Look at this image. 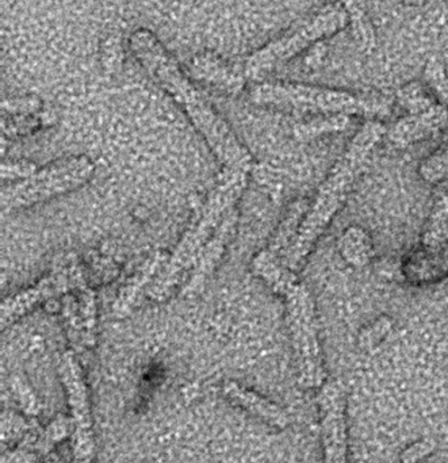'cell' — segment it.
I'll return each instance as SVG.
<instances>
[{"label": "cell", "instance_id": "6da1fadb", "mask_svg": "<svg viewBox=\"0 0 448 463\" xmlns=\"http://www.w3.org/2000/svg\"><path fill=\"white\" fill-rule=\"evenodd\" d=\"M129 46L146 72L181 106L222 167L251 173L254 168L251 154L211 108L205 95L184 75L156 35L145 29L135 30L130 35Z\"/></svg>", "mask_w": 448, "mask_h": 463}, {"label": "cell", "instance_id": "7a4b0ae2", "mask_svg": "<svg viewBox=\"0 0 448 463\" xmlns=\"http://www.w3.org/2000/svg\"><path fill=\"white\" fill-rule=\"evenodd\" d=\"M387 135L378 119H369L350 141L344 154L320 184L294 241L281 259L282 264L297 274L313 250L320 237L349 200L355 184L365 171L374 149Z\"/></svg>", "mask_w": 448, "mask_h": 463}, {"label": "cell", "instance_id": "3957f363", "mask_svg": "<svg viewBox=\"0 0 448 463\" xmlns=\"http://www.w3.org/2000/svg\"><path fill=\"white\" fill-rule=\"evenodd\" d=\"M249 173L246 171L225 170L219 179V184L209 195L208 201L190 222L186 233L173 250L162 274L149 288V297L154 301H164L171 291L181 282L186 272L197 261L203 248L210 241L222 220L236 208L238 198L248 184Z\"/></svg>", "mask_w": 448, "mask_h": 463}, {"label": "cell", "instance_id": "277c9868", "mask_svg": "<svg viewBox=\"0 0 448 463\" xmlns=\"http://www.w3.org/2000/svg\"><path fill=\"white\" fill-rule=\"evenodd\" d=\"M249 99L260 106L320 114V116H365L370 119L389 116L385 98L365 97L343 90L301 83H257L249 90Z\"/></svg>", "mask_w": 448, "mask_h": 463}, {"label": "cell", "instance_id": "5b68a950", "mask_svg": "<svg viewBox=\"0 0 448 463\" xmlns=\"http://www.w3.org/2000/svg\"><path fill=\"white\" fill-rule=\"evenodd\" d=\"M350 24L346 10L339 3L324 5L294 29L255 52L244 62V72L249 80H259L282 62L294 59L320 41L332 37Z\"/></svg>", "mask_w": 448, "mask_h": 463}, {"label": "cell", "instance_id": "8992f818", "mask_svg": "<svg viewBox=\"0 0 448 463\" xmlns=\"http://www.w3.org/2000/svg\"><path fill=\"white\" fill-rule=\"evenodd\" d=\"M281 297L286 304L287 326L292 337L298 383L303 389L322 388L327 381V372L320 345L313 296L297 279Z\"/></svg>", "mask_w": 448, "mask_h": 463}, {"label": "cell", "instance_id": "52a82bcc", "mask_svg": "<svg viewBox=\"0 0 448 463\" xmlns=\"http://www.w3.org/2000/svg\"><path fill=\"white\" fill-rule=\"evenodd\" d=\"M94 171V163L86 156L56 163L37 170L30 178L3 187L0 205L3 211L13 212L67 194L87 184Z\"/></svg>", "mask_w": 448, "mask_h": 463}, {"label": "cell", "instance_id": "ba28073f", "mask_svg": "<svg viewBox=\"0 0 448 463\" xmlns=\"http://www.w3.org/2000/svg\"><path fill=\"white\" fill-rule=\"evenodd\" d=\"M57 373L67 397L68 410L73 421L72 453L76 462L92 461L95 454L91 404L83 370L75 354L67 351L57 359Z\"/></svg>", "mask_w": 448, "mask_h": 463}, {"label": "cell", "instance_id": "9c48e42d", "mask_svg": "<svg viewBox=\"0 0 448 463\" xmlns=\"http://www.w3.org/2000/svg\"><path fill=\"white\" fill-rule=\"evenodd\" d=\"M86 288V282H84L79 267H68V269L49 274L32 288H24V290L3 299L2 307H0L2 328L15 323L19 317L26 315L41 302L61 296L73 288Z\"/></svg>", "mask_w": 448, "mask_h": 463}, {"label": "cell", "instance_id": "30bf717a", "mask_svg": "<svg viewBox=\"0 0 448 463\" xmlns=\"http://www.w3.org/2000/svg\"><path fill=\"white\" fill-rule=\"evenodd\" d=\"M324 463H347L346 397L339 383H325L319 394Z\"/></svg>", "mask_w": 448, "mask_h": 463}, {"label": "cell", "instance_id": "8fae6325", "mask_svg": "<svg viewBox=\"0 0 448 463\" xmlns=\"http://www.w3.org/2000/svg\"><path fill=\"white\" fill-rule=\"evenodd\" d=\"M187 70L195 80L229 95L240 94L248 80L244 67L229 64L211 52H201L192 56L187 62Z\"/></svg>", "mask_w": 448, "mask_h": 463}, {"label": "cell", "instance_id": "7c38bea8", "mask_svg": "<svg viewBox=\"0 0 448 463\" xmlns=\"http://www.w3.org/2000/svg\"><path fill=\"white\" fill-rule=\"evenodd\" d=\"M238 209L233 208L229 213L222 220L221 225L217 230L210 241L203 248L201 255L195 261L194 269L190 275L189 282L183 288V296L194 297L203 290L206 280L211 277L214 269L219 266L222 255H224L227 245L232 239L233 232H235L236 222H238Z\"/></svg>", "mask_w": 448, "mask_h": 463}, {"label": "cell", "instance_id": "4fadbf2b", "mask_svg": "<svg viewBox=\"0 0 448 463\" xmlns=\"http://www.w3.org/2000/svg\"><path fill=\"white\" fill-rule=\"evenodd\" d=\"M447 125V109L436 103L425 113L408 114L396 122L395 127L387 132V137L393 146L404 148L430 137L434 133L444 129Z\"/></svg>", "mask_w": 448, "mask_h": 463}, {"label": "cell", "instance_id": "5bb4252c", "mask_svg": "<svg viewBox=\"0 0 448 463\" xmlns=\"http://www.w3.org/2000/svg\"><path fill=\"white\" fill-rule=\"evenodd\" d=\"M222 393L233 404L238 405L241 410L247 411V412L251 413L252 416L260 419L274 429L284 430L289 424V418L282 408H279L278 405L274 404L266 397L260 396L257 392L244 388L243 385L235 383V381H225L224 385H222Z\"/></svg>", "mask_w": 448, "mask_h": 463}, {"label": "cell", "instance_id": "9a60e30c", "mask_svg": "<svg viewBox=\"0 0 448 463\" xmlns=\"http://www.w3.org/2000/svg\"><path fill=\"white\" fill-rule=\"evenodd\" d=\"M168 259L162 253H154V258L145 261L143 269L135 275L129 285L119 293L116 304L113 307L114 317L119 318L126 316L135 307L140 296H143L144 290L151 285L152 280L157 279L163 271V264H167Z\"/></svg>", "mask_w": 448, "mask_h": 463}, {"label": "cell", "instance_id": "2e32d148", "mask_svg": "<svg viewBox=\"0 0 448 463\" xmlns=\"http://www.w3.org/2000/svg\"><path fill=\"white\" fill-rule=\"evenodd\" d=\"M311 203L306 200H298L290 206L289 212L285 216L284 222L276 228L275 233L271 237L270 244L267 250H270L276 258H284L286 250H289L290 245L294 241L298 231H300L301 224L308 213Z\"/></svg>", "mask_w": 448, "mask_h": 463}, {"label": "cell", "instance_id": "e0dca14e", "mask_svg": "<svg viewBox=\"0 0 448 463\" xmlns=\"http://www.w3.org/2000/svg\"><path fill=\"white\" fill-rule=\"evenodd\" d=\"M341 258L354 267H365L376 255L373 239L363 228L350 227L339 239Z\"/></svg>", "mask_w": 448, "mask_h": 463}, {"label": "cell", "instance_id": "ac0fdd59", "mask_svg": "<svg viewBox=\"0 0 448 463\" xmlns=\"http://www.w3.org/2000/svg\"><path fill=\"white\" fill-rule=\"evenodd\" d=\"M351 122V117L346 114L320 116L311 121L295 125L294 137L300 141H312L331 133L344 132Z\"/></svg>", "mask_w": 448, "mask_h": 463}, {"label": "cell", "instance_id": "d6986e66", "mask_svg": "<svg viewBox=\"0 0 448 463\" xmlns=\"http://www.w3.org/2000/svg\"><path fill=\"white\" fill-rule=\"evenodd\" d=\"M339 5L346 10L350 18V26L352 29L355 41L362 48L370 49L376 45V30L363 8L360 0H339Z\"/></svg>", "mask_w": 448, "mask_h": 463}, {"label": "cell", "instance_id": "ffe728a7", "mask_svg": "<svg viewBox=\"0 0 448 463\" xmlns=\"http://www.w3.org/2000/svg\"><path fill=\"white\" fill-rule=\"evenodd\" d=\"M398 105L408 114H420L436 105L435 99L428 94L425 87L419 81H412L398 90L396 94Z\"/></svg>", "mask_w": 448, "mask_h": 463}, {"label": "cell", "instance_id": "44dd1931", "mask_svg": "<svg viewBox=\"0 0 448 463\" xmlns=\"http://www.w3.org/2000/svg\"><path fill=\"white\" fill-rule=\"evenodd\" d=\"M10 385L22 413L30 419L38 418L42 405H41L40 399H38L35 392L33 391L32 385L21 375H14L11 378Z\"/></svg>", "mask_w": 448, "mask_h": 463}, {"label": "cell", "instance_id": "7402d4cb", "mask_svg": "<svg viewBox=\"0 0 448 463\" xmlns=\"http://www.w3.org/2000/svg\"><path fill=\"white\" fill-rule=\"evenodd\" d=\"M37 426L35 419L21 416L15 412H7L5 411L2 415V442L7 445L8 442L14 443L16 440H23V438L29 434L33 427Z\"/></svg>", "mask_w": 448, "mask_h": 463}, {"label": "cell", "instance_id": "603a6c76", "mask_svg": "<svg viewBox=\"0 0 448 463\" xmlns=\"http://www.w3.org/2000/svg\"><path fill=\"white\" fill-rule=\"evenodd\" d=\"M425 81L430 84L439 99L448 111V76L443 61L439 57L433 56L428 59L425 70Z\"/></svg>", "mask_w": 448, "mask_h": 463}, {"label": "cell", "instance_id": "cb8c5ba5", "mask_svg": "<svg viewBox=\"0 0 448 463\" xmlns=\"http://www.w3.org/2000/svg\"><path fill=\"white\" fill-rule=\"evenodd\" d=\"M124 46L121 35L111 34L106 38L100 46V62L107 73H117L124 64Z\"/></svg>", "mask_w": 448, "mask_h": 463}, {"label": "cell", "instance_id": "d4e9b609", "mask_svg": "<svg viewBox=\"0 0 448 463\" xmlns=\"http://www.w3.org/2000/svg\"><path fill=\"white\" fill-rule=\"evenodd\" d=\"M423 178L430 184H439L444 181L448 176V144L441 151L425 160L423 163L422 170Z\"/></svg>", "mask_w": 448, "mask_h": 463}, {"label": "cell", "instance_id": "484cf974", "mask_svg": "<svg viewBox=\"0 0 448 463\" xmlns=\"http://www.w3.org/2000/svg\"><path fill=\"white\" fill-rule=\"evenodd\" d=\"M392 329V321L389 317H379L376 323H371L370 326H365L359 334V347L362 350H371V348L378 345L379 343L387 337Z\"/></svg>", "mask_w": 448, "mask_h": 463}, {"label": "cell", "instance_id": "4316f807", "mask_svg": "<svg viewBox=\"0 0 448 463\" xmlns=\"http://www.w3.org/2000/svg\"><path fill=\"white\" fill-rule=\"evenodd\" d=\"M38 168L35 165L29 162H3L2 165V181L16 184L30 178L33 174L37 173Z\"/></svg>", "mask_w": 448, "mask_h": 463}, {"label": "cell", "instance_id": "83f0119b", "mask_svg": "<svg viewBox=\"0 0 448 463\" xmlns=\"http://www.w3.org/2000/svg\"><path fill=\"white\" fill-rule=\"evenodd\" d=\"M436 445L438 443L433 438H425L419 442H415L414 445L409 446L401 453L400 463L420 462L435 451Z\"/></svg>", "mask_w": 448, "mask_h": 463}, {"label": "cell", "instance_id": "f1b7e54d", "mask_svg": "<svg viewBox=\"0 0 448 463\" xmlns=\"http://www.w3.org/2000/svg\"><path fill=\"white\" fill-rule=\"evenodd\" d=\"M42 458L34 449L26 445H19L2 454L0 463H37Z\"/></svg>", "mask_w": 448, "mask_h": 463}, {"label": "cell", "instance_id": "f546056e", "mask_svg": "<svg viewBox=\"0 0 448 463\" xmlns=\"http://www.w3.org/2000/svg\"><path fill=\"white\" fill-rule=\"evenodd\" d=\"M41 100L34 97L15 98V99L5 100L3 102V113L10 114H30L40 110Z\"/></svg>", "mask_w": 448, "mask_h": 463}, {"label": "cell", "instance_id": "4dcf8cb0", "mask_svg": "<svg viewBox=\"0 0 448 463\" xmlns=\"http://www.w3.org/2000/svg\"><path fill=\"white\" fill-rule=\"evenodd\" d=\"M324 41H320L316 45L309 49L308 56H306V65L311 68H317L322 65L325 54H327V46L324 45Z\"/></svg>", "mask_w": 448, "mask_h": 463}, {"label": "cell", "instance_id": "1f68e13d", "mask_svg": "<svg viewBox=\"0 0 448 463\" xmlns=\"http://www.w3.org/2000/svg\"><path fill=\"white\" fill-rule=\"evenodd\" d=\"M45 463H62V461L56 454L51 453L45 457Z\"/></svg>", "mask_w": 448, "mask_h": 463}, {"label": "cell", "instance_id": "d6a6232c", "mask_svg": "<svg viewBox=\"0 0 448 463\" xmlns=\"http://www.w3.org/2000/svg\"><path fill=\"white\" fill-rule=\"evenodd\" d=\"M400 2L406 3V5H422L425 0H400Z\"/></svg>", "mask_w": 448, "mask_h": 463}, {"label": "cell", "instance_id": "836d02e7", "mask_svg": "<svg viewBox=\"0 0 448 463\" xmlns=\"http://www.w3.org/2000/svg\"><path fill=\"white\" fill-rule=\"evenodd\" d=\"M76 463H92V461H83V462H76Z\"/></svg>", "mask_w": 448, "mask_h": 463}]
</instances>
